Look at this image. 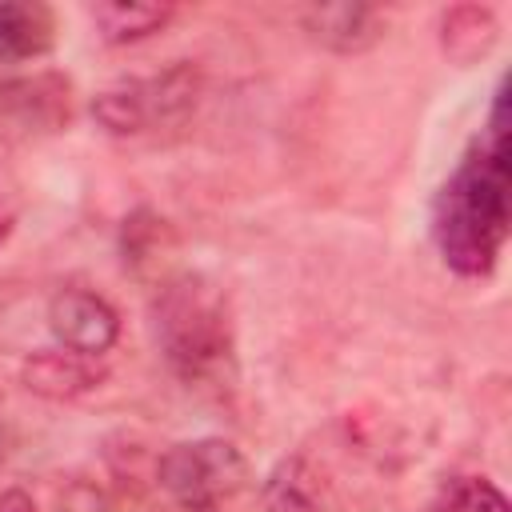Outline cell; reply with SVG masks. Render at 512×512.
I'll list each match as a JSON object with an SVG mask.
<instances>
[{
    "label": "cell",
    "mask_w": 512,
    "mask_h": 512,
    "mask_svg": "<svg viewBox=\"0 0 512 512\" xmlns=\"http://www.w3.org/2000/svg\"><path fill=\"white\" fill-rule=\"evenodd\" d=\"M432 236L444 264L460 276H488L508 240V136L504 92H496L484 136L444 180L432 212Z\"/></svg>",
    "instance_id": "cell-1"
},
{
    "label": "cell",
    "mask_w": 512,
    "mask_h": 512,
    "mask_svg": "<svg viewBox=\"0 0 512 512\" xmlns=\"http://www.w3.org/2000/svg\"><path fill=\"white\" fill-rule=\"evenodd\" d=\"M152 324L168 368L184 384H220L232 376V316L224 292L208 276L180 272L164 280L152 300Z\"/></svg>",
    "instance_id": "cell-2"
},
{
    "label": "cell",
    "mask_w": 512,
    "mask_h": 512,
    "mask_svg": "<svg viewBox=\"0 0 512 512\" xmlns=\"http://www.w3.org/2000/svg\"><path fill=\"white\" fill-rule=\"evenodd\" d=\"M204 100V68L172 60L152 76H128L92 96V120L108 136H152L184 128Z\"/></svg>",
    "instance_id": "cell-3"
},
{
    "label": "cell",
    "mask_w": 512,
    "mask_h": 512,
    "mask_svg": "<svg viewBox=\"0 0 512 512\" xmlns=\"http://www.w3.org/2000/svg\"><path fill=\"white\" fill-rule=\"evenodd\" d=\"M156 476L184 512H216L220 500L236 496L248 484L252 468L228 440H184L160 456Z\"/></svg>",
    "instance_id": "cell-4"
},
{
    "label": "cell",
    "mask_w": 512,
    "mask_h": 512,
    "mask_svg": "<svg viewBox=\"0 0 512 512\" xmlns=\"http://www.w3.org/2000/svg\"><path fill=\"white\" fill-rule=\"evenodd\" d=\"M76 116V88L64 72L40 68L0 76V144H36L64 132Z\"/></svg>",
    "instance_id": "cell-5"
},
{
    "label": "cell",
    "mask_w": 512,
    "mask_h": 512,
    "mask_svg": "<svg viewBox=\"0 0 512 512\" xmlns=\"http://www.w3.org/2000/svg\"><path fill=\"white\" fill-rule=\"evenodd\" d=\"M48 328L60 348L100 360L120 340V312L92 288H60L48 300Z\"/></svg>",
    "instance_id": "cell-6"
},
{
    "label": "cell",
    "mask_w": 512,
    "mask_h": 512,
    "mask_svg": "<svg viewBox=\"0 0 512 512\" xmlns=\"http://www.w3.org/2000/svg\"><path fill=\"white\" fill-rule=\"evenodd\" d=\"M108 380V368L96 356H80L72 348H40L32 356H24L20 364V384L40 396V400H80L88 392H96Z\"/></svg>",
    "instance_id": "cell-7"
},
{
    "label": "cell",
    "mask_w": 512,
    "mask_h": 512,
    "mask_svg": "<svg viewBox=\"0 0 512 512\" xmlns=\"http://www.w3.org/2000/svg\"><path fill=\"white\" fill-rule=\"evenodd\" d=\"M300 24L308 32L312 44L340 52V56H356L368 52L384 40V16L368 4H312L300 12Z\"/></svg>",
    "instance_id": "cell-8"
},
{
    "label": "cell",
    "mask_w": 512,
    "mask_h": 512,
    "mask_svg": "<svg viewBox=\"0 0 512 512\" xmlns=\"http://www.w3.org/2000/svg\"><path fill=\"white\" fill-rule=\"evenodd\" d=\"M436 40L452 64H480L500 40V16L492 4H452L440 12Z\"/></svg>",
    "instance_id": "cell-9"
},
{
    "label": "cell",
    "mask_w": 512,
    "mask_h": 512,
    "mask_svg": "<svg viewBox=\"0 0 512 512\" xmlns=\"http://www.w3.org/2000/svg\"><path fill=\"white\" fill-rule=\"evenodd\" d=\"M56 44V12L40 0H0V64L36 60Z\"/></svg>",
    "instance_id": "cell-10"
},
{
    "label": "cell",
    "mask_w": 512,
    "mask_h": 512,
    "mask_svg": "<svg viewBox=\"0 0 512 512\" xmlns=\"http://www.w3.org/2000/svg\"><path fill=\"white\" fill-rule=\"evenodd\" d=\"M92 28L104 44L124 48V44H140L156 32H164L176 16L172 4H148V0H100L92 4Z\"/></svg>",
    "instance_id": "cell-11"
},
{
    "label": "cell",
    "mask_w": 512,
    "mask_h": 512,
    "mask_svg": "<svg viewBox=\"0 0 512 512\" xmlns=\"http://www.w3.org/2000/svg\"><path fill=\"white\" fill-rule=\"evenodd\" d=\"M264 512H324L316 496L304 488L292 464H284L268 484H264Z\"/></svg>",
    "instance_id": "cell-12"
},
{
    "label": "cell",
    "mask_w": 512,
    "mask_h": 512,
    "mask_svg": "<svg viewBox=\"0 0 512 512\" xmlns=\"http://www.w3.org/2000/svg\"><path fill=\"white\" fill-rule=\"evenodd\" d=\"M448 512H508V496L484 480V476H468L452 488V500H448Z\"/></svg>",
    "instance_id": "cell-13"
},
{
    "label": "cell",
    "mask_w": 512,
    "mask_h": 512,
    "mask_svg": "<svg viewBox=\"0 0 512 512\" xmlns=\"http://www.w3.org/2000/svg\"><path fill=\"white\" fill-rule=\"evenodd\" d=\"M0 512H36V500L24 488H0Z\"/></svg>",
    "instance_id": "cell-14"
},
{
    "label": "cell",
    "mask_w": 512,
    "mask_h": 512,
    "mask_svg": "<svg viewBox=\"0 0 512 512\" xmlns=\"http://www.w3.org/2000/svg\"><path fill=\"white\" fill-rule=\"evenodd\" d=\"M16 216H20V212H16V200H12L8 192H0V244L16 232Z\"/></svg>",
    "instance_id": "cell-15"
}]
</instances>
